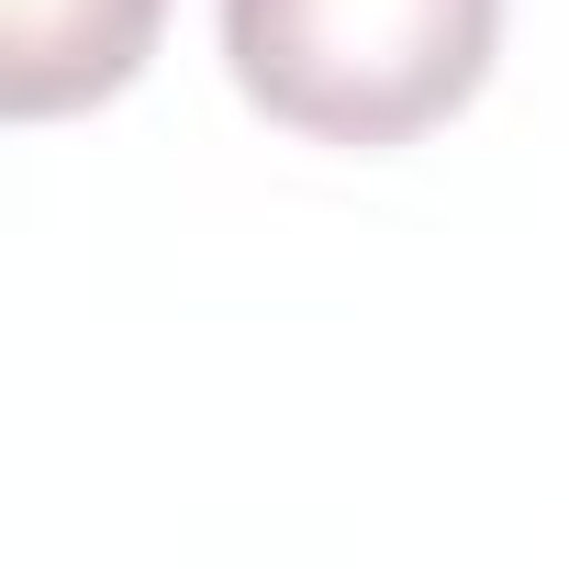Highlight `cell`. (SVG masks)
Returning <instances> with one entry per match:
<instances>
[{
  "instance_id": "1",
  "label": "cell",
  "mask_w": 569,
  "mask_h": 569,
  "mask_svg": "<svg viewBox=\"0 0 569 569\" xmlns=\"http://www.w3.org/2000/svg\"><path fill=\"white\" fill-rule=\"evenodd\" d=\"M502 0H223L234 90L313 146H413L491 79Z\"/></svg>"
},
{
  "instance_id": "2",
  "label": "cell",
  "mask_w": 569,
  "mask_h": 569,
  "mask_svg": "<svg viewBox=\"0 0 569 569\" xmlns=\"http://www.w3.org/2000/svg\"><path fill=\"white\" fill-rule=\"evenodd\" d=\"M157 23L168 0H0V112L57 123L134 90V68L157 57Z\"/></svg>"
}]
</instances>
